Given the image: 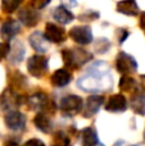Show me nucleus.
Here are the masks:
<instances>
[{
  "instance_id": "nucleus-1",
  "label": "nucleus",
  "mask_w": 145,
  "mask_h": 146,
  "mask_svg": "<svg viewBox=\"0 0 145 146\" xmlns=\"http://www.w3.org/2000/svg\"><path fill=\"white\" fill-rule=\"evenodd\" d=\"M113 77L110 74V68L105 62H96L91 64L84 76L78 78V88L87 92H100L107 91L112 87Z\"/></svg>"
},
{
  "instance_id": "nucleus-2",
  "label": "nucleus",
  "mask_w": 145,
  "mask_h": 146,
  "mask_svg": "<svg viewBox=\"0 0 145 146\" xmlns=\"http://www.w3.org/2000/svg\"><path fill=\"white\" fill-rule=\"evenodd\" d=\"M61 55L64 62V68L69 69V71H76L92 59V54L80 48L64 49L62 50Z\"/></svg>"
},
{
  "instance_id": "nucleus-3",
  "label": "nucleus",
  "mask_w": 145,
  "mask_h": 146,
  "mask_svg": "<svg viewBox=\"0 0 145 146\" xmlns=\"http://www.w3.org/2000/svg\"><path fill=\"white\" fill-rule=\"evenodd\" d=\"M26 104H28V109H32V110L39 109L41 113H45L46 115H54L57 111V104L45 92L32 94L27 98Z\"/></svg>"
},
{
  "instance_id": "nucleus-4",
  "label": "nucleus",
  "mask_w": 145,
  "mask_h": 146,
  "mask_svg": "<svg viewBox=\"0 0 145 146\" xmlns=\"http://www.w3.org/2000/svg\"><path fill=\"white\" fill-rule=\"evenodd\" d=\"M27 95H19V94L14 92L13 90H10L8 87L0 95V106H1L3 110H5L8 113V111L15 110L21 105H25L27 103Z\"/></svg>"
},
{
  "instance_id": "nucleus-5",
  "label": "nucleus",
  "mask_w": 145,
  "mask_h": 146,
  "mask_svg": "<svg viewBox=\"0 0 145 146\" xmlns=\"http://www.w3.org/2000/svg\"><path fill=\"white\" fill-rule=\"evenodd\" d=\"M49 58L44 54H35L27 60V71L32 77L41 78L48 73Z\"/></svg>"
},
{
  "instance_id": "nucleus-6",
  "label": "nucleus",
  "mask_w": 145,
  "mask_h": 146,
  "mask_svg": "<svg viewBox=\"0 0 145 146\" xmlns=\"http://www.w3.org/2000/svg\"><path fill=\"white\" fill-rule=\"evenodd\" d=\"M61 111L66 117H73L80 114L84 108V100L78 95H66L61 100Z\"/></svg>"
},
{
  "instance_id": "nucleus-7",
  "label": "nucleus",
  "mask_w": 145,
  "mask_h": 146,
  "mask_svg": "<svg viewBox=\"0 0 145 146\" xmlns=\"http://www.w3.org/2000/svg\"><path fill=\"white\" fill-rule=\"evenodd\" d=\"M116 68L123 76H128L138 71V63L134 56L128 55L125 51H120L116 56Z\"/></svg>"
},
{
  "instance_id": "nucleus-8",
  "label": "nucleus",
  "mask_w": 145,
  "mask_h": 146,
  "mask_svg": "<svg viewBox=\"0 0 145 146\" xmlns=\"http://www.w3.org/2000/svg\"><path fill=\"white\" fill-rule=\"evenodd\" d=\"M69 37L78 45H89L92 41V32L90 26L80 25L69 30Z\"/></svg>"
},
{
  "instance_id": "nucleus-9",
  "label": "nucleus",
  "mask_w": 145,
  "mask_h": 146,
  "mask_svg": "<svg viewBox=\"0 0 145 146\" xmlns=\"http://www.w3.org/2000/svg\"><path fill=\"white\" fill-rule=\"evenodd\" d=\"M4 123L10 131L19 132L26 128V115L18 110L8 111L4 117Z\"/></svg>"
},
{
  "instance_id": "nucleus-10",
  "label": "nucleus",
  "mask_w": 145,
  "mask_h": 146,
  "mask_svg": "<svg viewBox=\"0 0 145 146\" xmlns=\"http://www.w3.org/2000/svg\"><path fill=\"white\" fill-rule=\"evenodd\" d=\"M18 18H19V22L22 23L23 26L31 28L35 27V26L39 25L41 19V14L37 12V9L32 7V5H28V7H25L19 10L18 13Z\"/></svg>"
},
{
  "instance_id": "nucleus-11",
  "label": "nucleus",
  "mask_w": 145,
  "mask_h": 146,
  "mask_svg": "<svg viewBox=\"0 0 145 146\" xmlns=\"http://www.w3.org/2000/svg\"><path fill=\"white\" fill-rule=\"evenodd\" d=\"M103 103H104V96L102 95H90L84 103V108H82L81 115L85 118H91L94 117L98 111L100 110Z\"/></svg>"
},
{
  "instance_id": "nucleus-12",
  "label": "nucleus",
  "mask_w": 145,
  "mask_h": 146,
  "mask_svg": "<svg viewBox=\"0 0 145 146\" xmlns=\"http://www.w3.org/2000/svg\"><path fill=\"white\" fill-rule=\"evenodd\" d=\"M8 83H9V88L13 90L14 92L19 94V95H25V91L27 88V77L22 74L19 71H12L8 74Z\"/></svg>"
},
{
  "instance_id": "nucleus-13",
  "label": "nucleus",
  "mask_w": 145,
  "mask_h": 146,
  "mask_svg": "<svg viewBox=\"0 0 145 146\" xmlns=\"http://www.w3.org/2000/svg\"><path fill=\"white\" fill-rule=\"evenodd\" d=\"M45 37L49 40V42L53 44H62L66 41L67 33L62 26H58L53 22L46 23L45 26Z\"/></svg>"
},
{
  "instance_id": "nucleus-14",
  "label": "nucleus",
  "mask_w": 145,
  "mask_h": 146,
  "mask_svg": "<svg viewBox=\"0 0 145 146\" xmlns=\"http://www.w3.org/2000/svg\"><path fill=\"white\" fill-rule=\"evenodd\" d=\"M21 31V23L17 22L15 19H5L1 25V28H0V36L4 41H9L12 40L13 37L19 33Z\"/></svg>"
},
{
  "instance_id": "nucleus-15",
  "label": "nucleus",
  "mask_w": 145,
  "mask_h": 146,
  "mask_svg": "<svg viewBox=\"0 0 145 146\" xmlns=\"http://www.w3.org/2000/svg\"><path fill=\"white\" fill-rule=\"evenodd\" d=\"M126 109H127V99L122 94L112 95L105 104V110L110 113H122Z\"/></svg>"
},
{
  "instance_id": "nucleus-16",
  "label": "nucleus",
  "mask_w": 145,
  "mask_h": 146,
  "mask_svg": "<svg viewBox=\"0 0 145 146\" xmlns=\"http://www.w3.org/2000/svg\"><path fill=\"white\" fill-rule=\"evenodd\" d=\"M28 42H30L31 48L39 54H44L48 51V42L49 40L45 37V33H41L40 31H36V32L31 33L28 36Z\"/></svg>"
},
{
  "instance_id": "nucleus-17",
  "label": "nucleus",
  "mask_w": 145,
  "mask_h": 146,
  "mask_svg": "<svg viewBox=\"0 0 145 146\" xmlns=\"http://www.w3.org/2000/svg\"><path fill=\"white\" fill-rule=\"evenodd\" d=\"M71 81H72L71 71L67 68L57 69L50 77V83L54 87H66Z\"/></svg>"
},
{
  "instance_id": "nucleus-18",
  "label": "nucleus",
  "mask_w": 145,
  "mask_h": 146,
  "mask_svg": "<svg viewBox=\"0 0 145 146\" xmlns=\"http://www.w3.org/2000/svg\"><path fill=\"white\" fill-rule=\"evenodd\" d=\"M131 109L134 110L135 114L139 115H145V94L140 90H136L132 92L131 96Z\"/></svg>"
},
{
  "instance_id": "nucleus-19",
  "label": "nucleus",
  "mask_w": 145,
  "mask_h": 146,
  "mask_svg": "<svg viewBox=\"0 0 145 146\" xmlns=\"http://www.w3.org/2000/svg\"><path fill=\"white\" fill-rule=\"evenodd\" d=\"M81 144L82 146H104L99 141L95 128L86 127L81 131Z\"/></svg>"
},
{
  "instance_id": "nucleus-20",
  "label": "nucleus",
  "mask_w": 145,
  "mask_h": 146,
  "mask_svg": "<svg viewBox=\"0 0 145 146\" xmlns=\"http://www.w3.org/2000/svg\"><path fill=\"white\" fill-rule=\"evenodd\" d=\"M116 9L121 14L130 15V17H135L139 14V5L136 0H121L117 3Z\"/></svg>"
},
{
  "instance_id": "nucleus-21",
  "label": "nucleus",
  "mask_w": 145,
  "mask_h": 146,
  "mask_svg": "<svg viewBox=\"0 0 145 146\" xmlns=\"http://www.w3.org/2000/svg\"><path fill=\"white\" fill-rule=\"evenodd\" d=\"M53 18L61 25H68L74 19V15L72 12H69L68 8H66L64 5H59V7L54 8Z\"/></svg>"
},
{
  "instance_id": "nucleus-22",
  "label": "nucleus",
  "mask_w": 145,
  "mask_h": 146,
  "mask_svg": "<svg viewBox=\"0 0 145 146\" xmlns=\"http://www.w3.org/2000/svg\"><path fill=\"white\" fill-rule=\"evenodd\" d=\"M33 124H35V127L39 131H41L43 133H46V135L50 133L51 128H53V123H51L50 118L45 113H41V111H39L33 117Z\"/></svg>"
},
{
  "instance_id": "nucleus-23",
  "label": "nucleus",
  "mask_w": 145,
  "mask_h": 146,
  "mask_svg": "<svg viewBox=\"0 0 145 146\" xmlns=\"http://www.w3.org/2000/svg\"><path fill=\"white\" fill-rule=\"evenodd\" d=\"M51 146H71V139H69L68 133L63 129H58L54 132L50 140Z\"/></svg>"
},
{
  "instance_id": "nucleus-24",
  "label": "nucleus",
  "mask_w": 145,
  "mask_h": 146,
  "mask_svg": "<svg viewBox=\"0 0 145 146\" xmlns=\"http://www.w3.org/2000/svg\"><path fill=\"white\" fill-rule=\"evenodd\" d=\"M118 86H120V90L125 94H131L138 90V85H136L135 78L130 77V76H122Z\"/></svg>"
},
{
  "instance_id": "nucleus-25",
  "label": "nucleus",
  "mask_w": 145,
  "mask_h": 146,
  "mask_svg": "<svg viewBox=\"0 0 145 146\" xmlns=\"http://www.w3.org/2000/svg\"><path fill=\"white\" fill-rule=\"evenodd\" d=\"M10 62H12L13 64H18L22 62V59L25 58V48H23L22 42H19V41H15L14 46L13 48H10Z\"/></svg>"
},
{
  "instance_id": "nucleus-26",
  "label": "nucleus",
  "mask_w": 145,
  "mask_h": 146,
  "mask_svg": "<svg viewBox=\"0 0 145 146\" xmlns=\"http://www.w3.org/2000/svg\"><path fill=\"white\" fill-rule=\"evenodd\" d=\"M23 0H1V9L4 13L12 14V13L17 12L18 8L21 7Z\"/></svg>"
},
{
  "instance_id": "nucleus-27",
  "label": "nucleus",
  "mask_w": 145,
  "mask_h": 146,
  "mask_svg": "<svg viewBox=\"0 0 145 146\" xmlns=\"http://www.w3.org/2000/svg\"><path fill=\"white\" fill-rule=\"evenodd\" d=\"M110 46H112V45H110L109 40H108V38H105V37L98 38L96 42L94 44L95 51H96V53H99V54H105L107 51H109Z\"/></svg>"
},
{
  "instance_id": "nucleus-28",
  "label": "nucleus",
  "mask_w": 145,
  "mask_h": 146,
  "mask_svg": "<svg viewBox=\"0 0 145 146\" xmlns=\"http://www.w3.org/2000/svg\"><path fill=\"white\" fill-rule=\"evenodd\" d=\"M78 18H80V21H82V22H91V21L98 19V18H99V13H98V12H91V10H87V12L82 13Z\"/></svg>"
},
{
  "instance_id": "nucleus-29",
  "label": "nucleus",
  "mask_w": 145,
  "mask_h": 146,
  "mask_svg": "<svg viewBox=\"0 0 145 146\" xmlns=\"http://www.w3.org/2000/svg\"><path fill=\"white\" fill-rule=\"evenodd\" d=\"M10 53V45L5 41V42H0V60L7 58Z\"/></svg>"
},
{
  "instance_id": "nucleus-30",
  "label": "nucleus",
  "mask_w": 145,
  "mask_h": 146,
  "mask_svg": "<svg viewBox=\"0 0 145 146\" xmlns=\"http://www.w3.org/2000/svg\"><path fill=\"white\" fill-rule=\"evenodd\" d=\"M51 0H31V5H32L35 9H44L45 7H48L50 4Z\"/></svg>"
},
{
  "instance_id": "nucleus-31",
  "label": "nucleus",
  "mask_w": 145,
  "mask_h": 146,
  "mask_svg": "<svg viewBox=\"0 0 145 146\" xmlns=\"http://www.w3.org/2000/svg\"><path fill=\"white\" fill-rule=\"evenodd\" d=\"M127 37H128V31L126 30V28H118V30H117V40H118V44H123Z\"/></svg>"
},
{
  "instance_id": "nucleus-32",
  "label": "nucleus",
  "mask_w": 145,
  "mask_h": 146,
  "mask_svg": "<svg viewBox=\"0 0 145 146\" xmlns=\"http://www.w3.org/2000/svg\"><path fill=\"white\" fill-rule=\"evenodd\" d=\"M23 146H46V145L39 139H30L28 141L25 142Z\"/></svg>"
},
{
  "instance_id": "nucleus-33",
  "label": "nucleus",
  "mask_w": 145,
  "mask_h": 146,
  "mask_svg": "<svg viewBox=\"0 0 145 146\" xmlns=\"http://www.w3.org/2000/svg\"><path fill=\"white\" fill-rule=\"evenodd\" d=\"M62 5H64L66 8H74L77 5V0H61Z\"/></svg>"
},
{
  "instance_id": "nucleus-34",
  "label": "nucleus",
  "mask_w": 145,
  "mask_h": 146,
  "mask_svg": "<svg viewBox=\"0 0 145 146\" xmlns=\"http://www.w3.org/2000/svg\"><path fill=\"white\" fill-rule=\"evenodd\" d=\"M3 146H19V144H18V141H15V140L9 139V140H7V141L4 142V145Z\"/></svg>"
},
{
  "instance_id": "nucleus-35",
  "label": "nucleus",
  "mask_w": 145,
  "mask_h": 146,
  "mask_svg": "<svg viewBox=\"0 0 145 146\" xmlns=\"http://www.w3.org/2000/svg\"><path fill=\"white\" fill-rule=\"evenodd\" d=\"M139 25H140V28L145 32V12L143 14L140 15V22H139Z\"/></svg>"
},
{
  "instance_id": "nucleus-36",
  "label": "nucleus",
  "mask_w": 145,
  "mask_h": 146,
  "mask_svg": "<svg viewBox=\"0 0 145 146\" xmlns=\"http://www.w3.org/2000/svg\"><path fill=\"white\" fill-rule=\"evenodd\" d=\"M113 146H128V145L126 144V141H123V140H118Z\"/></svg>"
},
{
  "instance_id": "nucleus-37",
  "label": "nucleus",
  "mask_w": 145,
  "mask_h": 146,
  "mask_svg": "<svg viewBox=\"0 0 145 146\" xmlns=\"http://www.w3.org/2000/svg\"><path fill=\"white\" fill-rule=\"evenodd\" d=\"M140 81H141V87H143L144 90H145V74L140 77Z\"/></svg>"
},
{
  "instance_id": "nucleus-38",
  "label": "nucleus",
  "mask_w": 145,
  "mask_h": 146,
  "mask_svg": "<svg viewBox=\"0 0 145 146\" xmlns=\"http://www.w3.org/2000/svg\"><path fill=\"white\" fill-rule=\"evenodd\" d=\"M144 141H145V129H144Z\"/></svg>"
},
{
  "instance_id": "nucleus-39",
  "label": "nucleus",
  "mask_w": 145,
  "mask_h": 146,
  "mask_svg": "<svg viewBox=\"0 0 145 146\" xmlns=\"http://www.w3.org/2000/svg\"><path fill=\"white\" fill-rule=\"evenodd\" d=\"M134 146H138V145H134Z\"/></svg>"
}]
</instances>
